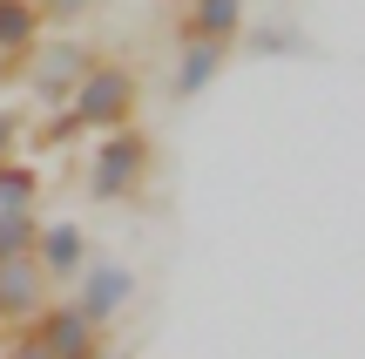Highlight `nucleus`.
Segmentation results:
<instances>
[{"instance_id":"f257e3e1","label":"nucleus","mask_w":365,"mask_h":359,"mask_svg":"<svg viewBox=\"0 0 365 359\" xmlns=\"http://www.w3.org/2000/svg\"><path fill=\"white\" fill-rule=\"evenodd\" d=\"M68 116H75V129L81 136H108V129H129L135 122V108H143V75H135L129 61H115V54H95L88 61V75L75 81V95H68Z\"/></svg>"},{"instance_id":"f03ea898","label":"nucleus","mask_w":365,"mask_h":359,"mask_svg":"<svg viewBox=\"0 0 365 359\" xmlns=\"http://www.w3.org/2000/svg\"><path fill=\"white\" fill-rule=\"evenodd\" d=\"M156 176V136L149 129H108V136H95V149H88V197L95 203H129V197H143V183Z\"/></svg>"},{"instance_id":"7ed1b4c3","label":"nucleus","mask_w":365,"mask_h":359,"mask_svg":"<svg viewBox=\"0 0 365 359\" xmlns=\"http://www.w3.org/2000/svg\"><path fill=\"white\" fill-rule=\"evenodd\" d=\"M88 61H95V48H81L75 34H41V48L27 54V81H34V102H48V108H61L68 95H75V81L88 75Z\"/></svg>"},{"instance_id":"20e7f679","label":"nucleus","mask_w":365,"mask_h":359,"mask_svg":"<svg viewBox=\"0 0 365 359\" xmlns=\"http://www.w3.org/2000/svg\"><path fill=\"white\" fill-rule=\"evenodd\" d=\"M75 285H81V292H75V305L88 312V325H95V333H102V325H115L122 312L135 305V271H129V265H115V258H88Z\"/></svg>"},{"instance_id":"39448f33","label":"nucleus","mask_w":365,"mask_h":359,"mask_svg":"<svg viewBox=\"0 0 365 359\" xmlns=\"http://www.w3.org/2000/svg\"><path fill=\"white\" fill-rule=\"evenodd\" d=\"M244 27H250V0H176V48L182 41L237 48Z\"/></svg>"},{"instance_id":"423d86ee","label":"nucleus","mask_w":365,"mask_h":359,"mask_svg":"<svg viewBox=\"0 0 365 359\" xmlns=\"http://www.w3.org/2000/svg\"><path fill=\"white\" fill-rule=\"evenodd\" d=\"M27 339H34L41 353H54V359H75V353H88L102 333L88 325V312H81L75 298H48V305L34 312V325H27Z\"/></svg>"},{"instance_id":"0eeeda50","label":"nucleus","mask_w":365,"mask_h":359,"mask_svg":"<svg viewBox=\"0 0 365 359\" xmlns=\"http://www.w3.org/2000/svg\"><path fill=\"white\" fill-rule=\"evenodd\" d=\"M48 305V271L34 258H0V325H34Z\"/></svg>"},{"instance_id":"6e6552de","label":"nucleus","mask_w":365,"mask_h":359,"mask_svg":"<svg viewBox=\"0 0 365 359\" xmlns=\"http://www.w3.org/2000/svg\"><path fill=\"white\" fill-rule=\"evenodd\" d=\"M34 265L48 271V285H75V278H81V265H88V231H81L75 217H61V224H41Z\"/></svg>"},{"instance_id":"1a4fd4ad","label":"nucleus","mask_w":365,"mask_h":359,"mask_svg":"<svg viewBox=\"0 0 365 359\" xmlns=\"http://www.w3.org/2000/svg\"><path fill=\"white\" fill-rule=\"evenodd\" d=\"M223 61H230V48H210V41H182V48H176V68H170V95H176V102H196V95H203L210 81L223 75Z\"/></svg>"},{"instance_id":"9d476101","label":"nucleus","mask_w":365,"mask_h":359,"mask_svg":"<svg viewBox=\"0 0 365 359\" xmlns=\"http://www.w3.org/2000/svg\"><path fill=\"white\" fill-rule=\"evenodd\" d=\"M41 34H48V21L34 0H0V61H27L41 48Z\"/></svg>"},{"instance_id":"9b49d317","label":"nucleus","mask_w":365,"mask_h":359,"mask_svg":"<svg viewBox=\"0 0 365 359\" xmlns=\"http://www.w3.org/2000/svg\"><path fill=\"white\" fill-rule=\"evenodd\" d=\"M34 203H41V163L7 156L0 163V217L7 211H34Z\"/></svg>"},{"instance_id":"f8f14e48","label":"nucleus","mask_w":365,"mask_h":359,"mask_svg":"<svg viewBox=\"0 0 365 359\" xmlns=\"http://www.w3.org/2000/svg\"><path fill=\"white\" fill-rule=\"evenodd\" d=\"M41 244V217L34 211H7L0 217V258H34Z\"/></svg>"},{"instance_id":"ddd939ff","label":"nucleus","mask_w":365,"mask_h":359,"mask_svg":"<svg viewBox=\"0 0 365 359\" xmlns=\"http://www.w3.org/2000/svg\"><path fill=\"white\" fill-rule=\"evenodd\" d=\"M34 7H41V21H48L54 34H68V27H75V21H88L102 0H34Z\"/></svg>"},{"instance_id":"4468645a","label":"nucleus","mask_w":365,"mask_h":359,"mask_svg":"<svg viewBox=\"0 0 365 359\" xmlns=\"http://www.w3.org/2000/svg\"><path fill=\"white\" fill-rule=\"evenodd\" d=\"M244 48L250 54H284V48H304L291 27H244Z\"/></svg>"},{"instance_id":"2eb2a0df","label":"nucleus","mask_w":365,"mask_h":359,"mask_svg":"<svg viewBox=\"0 0 365 359\" xmlns=\"http://www.w3.org/2000/svg\"><path fill=\"white\" fill-rule=\"evenodd\" d=\"M75 116H68V108H54V116H48V129H41V149H61V143H75Z\"/></svg>"},{"instance_id":"dca6fc26","label":"nucleus","mask_w":365,"mask_h":359,"mask_svg":"<svg viewBox=\"0 0 365 359\" xmlns=\"http://www.w3.org/2000/svg\"><path fill=\"white\" fill-rule=\"evenodd\" d=\"M21 156V108H0V163Z\"/></svg>"},{"instance_id":"f3484780","label":"nucleus","mask_w":365,"mask_h":359,"mask_svg":"<svg viewBox=\"0 0 365 359\" xmlns=\"http://www.w3.org/2000/svg\"><path fill=\"white\" fill-rule=\"evenodd\" d=\"M7 359H54V353H41V346H34V339H21V346H14Z\"/></svg>"},{"instance_id":"a211bd4d","label":"nucleus","mask_w":365,"mask_h":359,"mask_svg":"<svg viewBox=\"0 0 365 359\" xmlns=\"http://www.w3.org/2000/svg\"><path fill=\"white\" fill-rule=\"evenodd\" d=\"M75 359H122V353H108L102 339H95V346H88V353H75Z\"/></svg>"}]
</instances>
